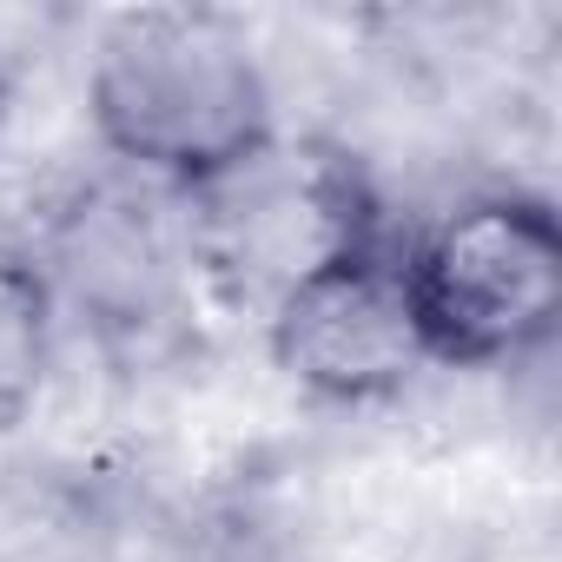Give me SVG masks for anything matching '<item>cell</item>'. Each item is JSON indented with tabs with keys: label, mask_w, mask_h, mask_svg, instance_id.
<instances>
[{
	"label": "cell",
	"mask_w": 562,
	"mask_h": 562,
	"mask_svg": "<svg viewBox=\"0 0 562 562\" xmlns=\"http://www.w3.org/2000/svg\"><path fill=\"white\" fill-rule=\"evenodd\" d=\"M93 146L166 199H192L278 146L251 34L218 8H139L106 21L87 67Z\"/></svg>",
	"instance_id": "obj_1"
},
{
	"label": "cell",
	"mask_w": 562,
	"mask_h": 562,
	"mask_svg": "<svg viewBox=\"0 0 562 562\" xmlns=\"http://www.w3.org/2000/svg\"><path fill=\"white\" fill-rule=\"evenodd\" d=\"M8 120H14V74L0 60V139H8Z\"/></svg>",
	"instance_id": "obj_7"
},
{
	"label": "cell",
	"mask_w": 562,
	"mask_h": 562,
	"mask_svg": "<svg viewBox=\"0 0 562 562\" xmlns=\"http://www.w3.org/2000/svg\"><path fill=\"white\" fill-rule=\"evenodd\" d=\"M54 292H74L100 325H146L172 292V251L133 192H93L60 218L54 258H41Z\"/></svg>",
	"instance_id": "obj_5"
},
{
	"label": "cell",
	"mask_w": 562,
	"mask_h": 562,
	"mask_svg": "<svg viewBox=\"0 0 562 562\" xmlns=\"http://www.w3.org/2000/svg\"><path fill=\"white\" fill-rule=\"evenodd\" d=\"M397 278L430 371H509L562 331V218L549 192L470 186L397 232Z\"/></svg>",
	"instance_id": "obj_2"
},
{
	"label": "cell",
	"mask_w": 562,
	"mask_h": 562,
	"mask_svg": "<svg viewBox=\"0 0 562 562\" xmlns=\"http://www.w3.org/2000/svg\"><path fill=\"white\" fill-rule=\"evenodd\" d=\"M186 205V245L192 265L232 305H251L258 318L312 285L318 271L397 245V225L371 186V172L318 139L265 146L232 179L179 199Z\"/></svg>",
	"instance_id": "obj_3"
},
{
	"label": "cell",
	"mask_w": 562,
	"mask_h": 562,
	"mask_svg": "<svg viewBox=\"0 0 562 562\" xmlns=\"http://www.w3.org/2000/svg\"><path fill=\"white\" fill-rule=\"evenodd\" d=\"M60 358V292L41 251L0 245V437L21 430Z\"/></svg>",
	"instance_id": "obj_6"
},
{
	"label": "cell",
	"mask_w": 562,
	"mask_h": 562,
	"mask_svg": "<svg viewBox=\"0 0 562 562\" xmlns=\"http://www.w3.org/2000/svg\"><path fill=\"white\" fill-rule=\"evenodd\" d=\"M265 351L312 404L331 411H371L404 397L430 371V351L397 278V245L345 258L292 299H278L265 312Z\"/></svg>",
	"instance_id": "obj_4"
}]
</instances>
